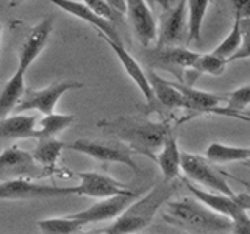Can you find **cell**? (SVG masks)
Here are the masks:
<instances>
[{
  "instance_id": "obj_40",
  "label": "cell",
  "mask_w": 250,
  "mask_h": 234,
  "mask_svg": "<svg viewBox=\"0 0 250 234\" xmlns=\"http://www.w3.org/2000/svg\"><path fill=\"white\" fill-rule=\"evenodd\" d=\"M244 164H246L247 167H250V161H247V162H244Z\"/></svg>"
},
{
  "instance_id": "obj_37",
  "label": "cell",
  "mask_w": 250,
  "mask_h": 234,
  "mask_svg": "<svg viewBox=\"0 0 250 234\" xmlns=\"http://www.w3.org/2000/svg\"><path fill=\"white\" fill-rule=\"evenodd\" d=\"M22 2H25V0H10V6H11V8H14V6L21 5Z\"/></svg>"
},
{
  "instance_id": "obj_9",
  "label": "cell",
  "mask_w": 250,
  "mask_h": 234,
  "mask_svg": "<svg viewBox=\"0 0 250 234\" xmlns=\"http://www.w3.org/2000/svg\"><path fill=\"white\" fill-rule=\"evenodd\" d=\"M50 176L49 172L39 167L33 159V155L27 150H22L19 145H11L0 153V178L16 179V178H44Z\"/></svg>"
},
{
  "instance_id": "obj_33",
  "label": "cell",
  "mask_w": 250,
  "mask_h": 234,
  "mask_svg": "<svg viewBox=\"0 0 250 234\" xmlns=\"http://www.w3.org/2000/svg\"><path fill=\"white\" fill-rule=\"evenodd\" d=\"M231 234H250V217L247 211H242L231 218Z\"/></svg>"
},
{
  "instance_id": "obj_2",
  "label": "cell",
  "mask_w": 250,
  "mask_h": 234,
  "mask_svg": "<svg viewBox=\"0 0 250 234\" xmlns=\"http://www.w3.org/2000/svg\"><path fill=\"white\" fill-rule=\"evenodd\" d=\"M177 191L175 181L161 179L156 183L144 197L135 200L127 206V209L106 226L102 233L105 234H135L147 228L153 222L156 213L170 200Z\"/></svg>"
},
{
  "instance_id": "obj_1",
  "label": "cell",
  "mask_w": 250,
  "mask_h": 234,
  "mask_svg": "<svg viewBox=\"0 0 250 234\" xmlns=\"http://www.w3.org/2000/svg\"><path fill=\"white\" fill-rule=\"evenodd\" d=\"M97 127L116 136L133 153L147 156L153 161L172 133L166 120H152L146 116H121L113 120H100Z\"/></svg>"
},
{
  "instance_id": "obj_42",
  "label": "cell",
  "mask_w": 250,
  "mask_h": 234,
  "mask_svg": "<svg viewBox=\"0 0 250 234\" xmlns=\"http://www.w3.org/2000/svg\"><path fill=\"white\" fill-rule=\"evenodd\" d=\"M249 161H250V147H249Z\"/></svg>"
},
{
  "instance_id": "obj_25",
  "label": "cell",
  "mask_w": 250,
  "mask_h": 234,
  "mask_svg": "<svg viewBox=\"0 0 250 234\" xmlns=\"http://www.w3.org/2000/svg\"><path fill=\"white\" fill-rule=\"evenodd\" d=\"M227 64H229V61L221 58V57H217V55H214L213 52L199 55L197 61L194 62V66L185 72V75H191L186 84L192 86L194 78H197L202 74H208V75H213V77H221L225 72Z\"/></svg>"
},
{
  "instance_id": "obj_13",
  "label": "cell",
  "mask_w": 250,
  "mask_h": 234,
  "mask_svg": "<svg viewBox=\"0 0 250 234\" xmlns=\"http://www.w3.org/2000/svg\"><path fill=\"white\" fill-rule=\"evenodd\" d=\"M139 197V192H133L128 195H116V197H109L97 201L96 205L89 206L88 209H83L80 213L70 214V217L78 220L82 225L88 223H97V222H108L116 220L130 203H133Z\"/></svg>"
},
{
  "instance_id": "obj_39",
  "label": "cell",
  "mask_w": 250,
  "mask_h": 234,
  "mask_svg": "<svg viewBox=\"0 0 250 234\" xmlns=\"http://www.w3.org/2000/svg\"><path fill=\"white\" fill-rule=\"evenodd\" d=\"M2 31H3V27H2V23H0V41H2Z\"/></svg>"
},
{
  "instance_id": "obj_17",
  "label": "cell",
  "mask_w": 250,
  "mask_h": 234,
  "mask_svg": "<svg viewBox=\"0 0 250 234\" xmlns=\"http://www.w3.org/2000/svg\"><path fill=\"white\" fill-rule=\"evenodd\" d=\"M49 2L53 3L55 6H58L60 10H62L64 13L74 16V18L80 19L86 23H89V25H92L99 31V35L111 39V41L122 42V39L119 33H117L116 27L113 25V22H109L105 18L99 16L97 13H94L91 8H88L84 3L77 2V0H49Z\"/></svg>"
},
{
  "instance_id": "obj_27",
  "label": "cell",
  "mask_w": 250,
  "mask_h": 234,
  "mask_svg": "<svg viewBox=\"0 0 250 234\" xmlns=\"http://www.w3.org/2000/svg\"><path fill=\"white\" fill-rule=\"evenodd\" d=\"M74 120H75L74 114L52 113L49 116H44L42 119L38 120L39 139H42V137H55L57 135H60L61 131H64L66 128H69Z\"/></svg>"
},
{
  "instance_id": "obj_20",
  "label": "cell",
  "mask_w": 250,
  "mask_h": 234,
  "mask_svg": "<svg viewBox=\"0 0 250 234\" xmlns=\"http://www.w3.org/2000/svg\"><path fill=\"white\" fill-rule=\"evenodd\" d=\"M155 162L161 170L163 179L166 181H175L182 175V150L174 133H170L164 140L161 150L156 153Z\"/></svg>"
},
{
  "instance_id": "obj_22",
  "label": "cell",
  "mask_w": 250,
  "mask_h": 234,
  "mask_svg": "<svg viewBox=\"0 0 250 234\" xmlns=\"http://www.w3.org/2000/svg\"><path fill=\"white\" fill-rule=\"evenodd\" d=\"M66 145V142H62L57 137H42L38 139V144L31 155H33V159L36 161L38 166L42 167L45 172H49V175L52 176L61 172L58 169V161Z\"/></svg>"
},
{
  "instance_id": "obj_30",
  "label": "cell",
  "mask_w": 250,
  "mask_h": 234,
  "mask_svg": "<svg viewBox=\"0 0 250 234\" xmlns=\"http://www.w3.org/2000/svg\"><path fill=\"white\" fill-rule=\"evenodd\" d=\"M242 44V31H241V20L234 19V23L230 30V33L225 36L224 41L219 44L216 49L213 50L214 55L221 57L227 61H230L236 52L239 50V47Z\"/></svg>"
},
{
  "instance_id": "obj_4",
  "label": "cell",
  "mask_w": 250,
  "mask_h": 234,
  "mask_svg": "<svg viewBox=\"0 0 250 234\" xmlns=\"http://www.w3.org/2000/svg\"><path fill=\"white\" fill-rule=\"evenodd\" d=\"M182 172L192 183L205 187V191L221 194L230 198L238 197V194L225 179L227 176L224 170H219L216 164L209 162L205 156L182 152Z\"/></svg>"
},
{
  "instance_id": "obj_5",
  "label": "cell",
  "mask_w": 250,
  "mask_h": 234,
  "mask_svg": "<svg viewBox=\"0 0 250 234\" xmlns=\"http://www.w3.org/2000/svg\"><path fill=\"white\" fill-rule=\"evenodd\" d=\"M75 195V186L41 184L25 178L6 179L0 183V201H22L39 198H57Z\"/></svg>"
},
{
  "instance_id": "obj_18",
  "label": "cell",
  "mask_w": 250,
  "mask_h": 234,
  "mask_svg": "<svg viewBox=\"0 0 250 234\" xmlns=\"http://www.w3.org/2000/svg\"><path fill=\"white\" fill-rule=\"evenodd\" d=\"M147 78L152 86L156 106H158V114H164L166 111L170 113L175 111V109H183V96L172 84V81L164 80L153 69L147 70Z\"/></svg>"
},
{
  "instance_id": "obj_6",
  "label": "cell",
  "mask_w": 250,
  "mask_h": 234,
  "mask_svg": "<svg viewBox=\"0 0 250 234\" xmlns=\"http://www.w3.org/2000/svg\"><path fill=\"white\" fill-rule=\"evenodd\" d=\"M66 148L72 152H78L82 155L89 156L99 162L105 164H124L131 169L135 174H139L141 169L133 159V152L122 142H102V140H89V139H78L72 144H67Z\"/></svg>"
},
{
  "instance_id": "obj_28",
  "label": "cell",
  "mask_w": 250,
  "mask_h": 234,
  "mask_svg": "<svg viewBox=\"0 0 250 234\" xmlns=\"http://www.w3.org/2000/svg\"><path fill=\"white\" fill-rule=\"evenodd\" d=\"M38 228L42 234H78L82 231L83 225L70 215H67L39 220Z\"/></svg>"
},
{
  "instance_id": "obj_11",
  "label": "cell",
  "mask_w": 250,
  "mask_h": 234,
  "mask_svg": "<svg viewBox=\"0 0 250 234\" xmlns=\"http://www.w3.org/2000/svg\"><path fill=\"white\" fill-rule=\"evenodd\" d=\"M188 35V5L186 0H180L177 6L169 8L161 16L155 47H175L185 41ZM188 39V38H186Z\"/></svg>"
},
{
  "instance_id": "obj_8",
  "label": "cell",
  "mask_w": 250,
  "mask_h": 234,
  "mask_svg": "<svg viewBox=\"0 0 250 234\" xmlns=\"http://www.w3.org/2000/svg\"><path fill=\"white\" fill-rule=\"evenodd\" d=\"M80 88H83V83L67 81V80L52 83L42 89L27 88L19 106L16 108V113L22 114L28 111V109H35V111L41 113L42 116H49L55 113V108H57V103L62 97V94H66L67 91H72V89H80Z\"/></svg>"
},
{
  "instance_id": "obj_24",
  "label": "cell",
  "mask_w": 250,
  "mask_h": 234,
  "mask_svg": "<svg viewBox=\"0 0 250 234\" xmlns=\"http://www.w3.org/2000/svg\"><path fill=\"white\" fill-rule=\"evenodd\" d=\"M205 158L213 164L247 162L249 161V147L213 142L208 145L207 152H205Z\"/></svg>"
},
{
  "instance_id": "obj_14",
  "label": "cell",
  "mask_w": 250,
  "mask_h": 234,
  "mask_svg": "<svg viewBox=\"0 0 250 234\" xmlns=\"http://www.w3.org/2000/svg\"><path fill=\"white\" fill-rule=\"evenodd\" d=\"M125 10H127L125 13L128 14L136 39L141 45L148 49V45L158 38V25H156L150 6L144 0H125Z\"/></svg>"
},
{
  "instance_id": "obj_19",
  "label": "cell",
  "mask_w": 250,
  "mask_h": 234,
  "mask_svg": "<svg viewBox=\"0 0 250 234\" xmlns=\"http://www.w3.org/2000/svg\"><path fill=\"white\" fill-rule=\"evenodd\" d=\"M185 183H186V187L189 189V192L192 194V197L195 200H199L207 208L214 211V213L221 214L224 217H229L230 220L236 217L239 213H242V211H246L236 201V198H230V197H225V195H221V194L200 189V187H195L191 181H188V179H185Z\"/></svg>"
},
{
  "instance_id": "obj_10",
  "label": "cell",
  "mask_w": 250,
  "mask_h": 234,
  "mask_svg": "<svg viewBox=\"0 0 250 234\" xmlns=\"http://www.w3.org/2000/svg\"><path fill=\"white\" fill-rule=\"evenodd\" d=\"M80 183L75 186V195L91 198H109L116 195H128L133 191L128 184L117 181L106 174L100 172H77Z\"/></svg>"
},
{
  "instance_id": "obj_38",
  "label": "cell",
  "mask_w": 250,
  "mask_h": 234,
  "mask_svg": "<svg viewBox=\"0 0 250 234\" xmlns=\"http://www.w3.org/2000/svg\"><path fill=\"white\" fill-rule=\"evenodd\" d=\"M241 119H250V111H244V113H241Z\"/></svg>"
},
{
  "instance_id": "obj_34",
  "label": "cell",
  "mask_w": 250,
  "mask_h": 234,
  "mask_svg": "<svg viewBox=\"0 0 250 234\" xmlns=\"http://www.w3.org/2000/svg\"><path fill=\"white\" fill-rule=\"evenodd\" d=\"M230 5L233 8L234 19H250V0H230Z\"/></svg>"
},
{
  "instance_id": "obj_41",
  "label": "cell",
  "mask_w": 250,
  "mask_h": 234,
  "mask_svg": "<svg viewBox=\"0 0 250 234\" xmlns=\"http://www.w3.org/2000/svg\"><path fill=\"white\" fill-rule=\"evenodd\" d=\"M92 234H105V233H102V231H99V233H92Z\"/></svg>"
},
{
  "instance_id": "obj_36",
  "label": "cell",
  "mask_w": 250,
  "mask_h": 234,
  "mask_svg": "<svg viewBox=\"0 0 250 234\" xmlns=\"http://www.w3.org/2000/svg\"><path fill=\"white\" fill-rule=\"evenodd\" d=\"M148 6H160L161 10L167 11L170 8V0H144Z\"/></svg>"
},
{
  "instance_id": "obj_23",
  "label": "cell",
  "mask_w": 250,
  "mask_h": 234,
  "mask_svg": "<svg viewBox=\"0 0 250 234\" xmlns=\"http://www.w3.org/2000/svg\"><path fill=\"white\" fill-rule=\"evenodd\" d=\"M25 74L21 69H16L13 77L6 81L3 89L0 91V120L5 119L11 114V111H16L19 106L21 100L25 94Z\"/></svg>"
},
{
  "instance_id": "obj_32",
  "label": "cell",
  "mask_w": 250,
  "mask_h": 234,
  "mask_svg": "<svg viewBox=\"0 0 250 234\" xmlns=\"http://www.w3.org/2000/svg\"><path fill=\"white\" fill-rule=\"evenodd\" d=\"M241 31H242V44L239 47V50L236 52V55H234L229 62L250 58V19L241 20Z\"/></svg>"
},
{
  "instance_id": "obj_29",
  "label": "cell",
  "mask_w": 250,
  "mask_h": 234,
  "mask_svg": "<svg viewBox=\"0 0 250 234\" xmlns=\"http://www.w3.org/2000/svg\"><path fill=\"white\" fill-rule=\"evenodd\" d=\"M227 105L224 106V116L239 117L250 106V83L241 86V88L229 92L225 96Z\"/></svg>"
},
{
  "instance_id": "obj_35",
  "label": "cell",
  "mask_w": 250,
  "mask_h": 234,
  "mask_svg": "<svg viewBox=\"0 0 250 234\" xmlns=\"http://www.w3.org/2000/svg\"><path fill=\"white\" fill-rule=\"evenodd\" d=\"M105 2L113 8L116 13H119L121 16L125 14V0H105Z\"/></svg>"
},
{
  "instance_id": "obj_21",
  "label": "cell",
  "mask_w": 250,
  "mask_h": 234,
  "mask_svg": "<svg viewBox=\"0 0 250 234\" xmlns=\"http://www.w3.org/2000/svg\"><path fill=\"white\" fill-rule=\"evenodd\" d=\"M38 117L28 114H14L0 120V137L5 139H39Z\"/></svg>"
},
{
  "instance_id": "obj_7",
  "label": "cell",
  "mask_w": 250,
  "mask_h": 234,
  "mask_svg": "<svg viewBox=\"0 0 250 234\" xmlns=\"http://www.w3.org/2000/svg\"><path fill=\"white\" fill-rule=\"evenodd\" d=\"M197 52H192L186 47H153L146 49L143 57L150 69H163L172 72L180 83L185 80V72L189 70L199 58Z\"/></svg>"
},
{
  "instance_id": "obj_31",
  "label": "cell",
  "mask_w": 250,
  "mask_h": 234,
  "mask_svg": "<svg viewBox=\"0 0 250 234\" xmlns=\"http://www.w3.org/2000/svg\"><path fill=\"white\" fill-rule=\"evenodd\" d=\"M82 3H84L88 8H91L94 13H97L99 16L105 18L109 22L117 20L121 16L119 13H116L113 8L105 2V0H82Z\"/></svg>"
},
{
  "instance_id": "obj_16",
  "label": "cell",
  "mask_w": 250,
  "mask_h": 234,
  "mask_svg": "<svg viewBox=\"0 0 250 234\" xmlns=\"http://www.w3.org/2000/svg\"><path fill=\"white\" fill-rule=\"evenodd\" d=\"M172 84L183 96V109L186 111L194 114H224V108H221V103L225 100L224 96L195 89L194 86L180 81H172Z\"/></svg>"
},
{
  "instance_id": "obj_15",
  "label": "cell",
  "mask_w": 250,
  "mask_h": 234,
  "mask_svg": "<svg viewBox=\"0 0 250 234\" xmlns=\"http://www.w3.org/2000/svg\"><path fill=\"white\" fill-rule=\"evenodd\" d=\"M53 31V19L47 18L41 22H38L35 27H31L28 31L27 38L23 39V42L18 53V69L27 72L28 67L33 64L35 59L41 55V52L45 49L49 38Z\"/></svg>"
},
{
  "instance_id": "obj_26",
  "label": "cell",
  "mask_w": 250,
  "mask_h": 234,
  "mask_svg": "<svg viewBox=\"0 0 250 234\" xmlns=\"http://www.w3.org/2000/svg\"><path fill=\"white\" fill-rule=\"evenodd\" d=\"M209 0H186L188 5V39L186 42L200 41L202 25L208 10Z\"/></svg>"
},
{
  "instance_id": "obj_12",
  "label": "cell",
  "mask_w": 250,
  "mask_h": 234,
  "mask_svg": "<svg viewBox=\"0 0 250 234\" xmlns=\"http://www.w3.org/2000/svg\"><path fill=\"white\" fill-rule=\"evenodd\" d=\"M104 41L111 47V50L116 53L117 59L121 61V64L124 67V70L127 72V75L131 78L135 84L138 86V89L141 91V94L144 96L146 98V103H147V108H148V113H156L158 114V106H156V100H155V96H153V91H152V86L148 83V78H147V72L141 67L139 62L131 57V53L125 49L122 42H117V41H111V39H108L105 36L99 35Z\"/></svg>"
},
{
  "instance_id": "obj_3",
  "label": "cell",
  "mask_w": 250,
  "mask_h": 234,
  "mask_svg": "<svg viewBox=\"0 0 250 234\" xmlns=\"http://www.w3.org/2000/svg\"><path fill=\"white\" fill-rule=\"evenodd\" d=\"M163 218L167 223L192 234H213L231 230V220L229 217L214 213L195 198L169 200Z\"/></svg>"
}]
</instances>
